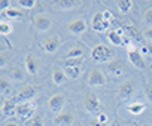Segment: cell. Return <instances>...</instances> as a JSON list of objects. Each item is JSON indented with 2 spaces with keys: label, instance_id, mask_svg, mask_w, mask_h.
<instances>
[{
  "label": "cell",
  "instance_id": "8fae6325",
  "mask_svg": "<svg viewBox=\"0 0 152 126\" xmlns=\"http://www.w3.org/2000/svg\"><path fill=\"white\" fill-rule=\"evenodd\" d=\"M33 27L37 31H48L51 28V19L43 15H37L36 18H33Z\"/></svg>",
  "mask_w": 152,
  "mask_h": 126
},
{
  "label": "cell",
  "instance_id": "d4e9b609",
  "mask_svg": "<svg viewBox=\"0 0 152 126\" xmlns=\"http://www.w3.org/2000/svg\"><path fill=\"white\" fill-rule=\"evenodd\" d=\"M2 15L3 17H6V18H9V19H20L21 17H23V14L20 12V11H15V9H8L6 12H2Z\"/></svg>",
  "mask_w": 152,
  "mask_h": 126
},
{
  "label": "cell",
  "instance_id": "83f0119b",
  "mask_svg": "<svg viewBox=\"0 0 152 126\" xmlns=\"http://www.w3.org/2000/svg\"><path fill=\"white\" fill-rule=\"evenodd\" d=\"M12 31V25L9 24V22H6V21H2L0 22V34L2 36H6V34H9Z\"/></svg>",
  "mask_w": 152,
  "mask_h": 126
},
{
  "label": "cell",
  "instance_id": "ab89813d",
  "mask_svg": "<svg viewBox=\"0 0 152 126\" xmlns=\"http://www.w3.org/2000/svg\"><path fill=\"white\" fill-rule=\"evenodd\" d=\"M3 126H18V125H17V123H14V122H6Z\"/></svg>",
  "mask_w": 152,
  "mask_h": 126
},
{
  "label": "cell",
  "instance_id": "3957f363",
  "mask_svg": "<svg viewBox=\"0 0 152 126\" xmlns=\"http://www.w3.org/2000/svg\"><path fill=\"white\" fill-rule=\"evenodd\" d=\"M84 105L87 108L88 113L91 114H100L102 113V105H100V101L99 98L94 95V94H87L85 95V99H84Z\"/></svg>",
  "mask_w": 152,
  "mask_h": 126
},
{
  "label": "cell",
  "instance_id": "9c48e42d",
  "mask_svg": "<svg viewBox=\"0 0 152 126\" xmlns=\"http://www.w3.org/2000/svg\"><path fill=\"white\" fill-rule=\"evenodd\" d=\"M106 68H107L109 74H112L115 77L116 76H122V73H124V64H122L121 59H112V61H109Z\"/></svg>",
  "mask_w": 152,
  "mask_h": 126
},
{
  "label": "cell",
  "instance_id": "ba28073f",
  "mask_svg": "<svg viewBox=\"0 0 152 126\" xmlns=\"http://www.w3.org/2000/svg\"><path fill=\"white\" fill-rule=\"evenodd\" d=\"M106 83V77L100 70H93L88 76V85L93 88H102Z\"/></svg>",
  "mask_w": 152,
  "mask_h": 126
},
{
  "label": "cell",
  "instance_id": "8992f818",
  "mask_svg": "<svg viewBox=\"0 0 152 126\" xmlns=\"http://www.w3.org/2000/svg\"><path fill=\"white\" fill-rule=\"evenodd\" d=\"M36 88L33 86V85H27V86H24L18 94H17V101H20L21 104L23 102H28V101H31L34 96H36Z\"/></svg>",
  "mask_w": 152,
  "mask_h": 126
},
{
  "label": "cell",
  "instance_id": "5bb4252c",
  "mask_svg": "<svg viewBox=\"0 0 152 126\" xmlns=\"http://www.w3.org/2000/svg\"><path fill=\"white\" fill-rule=\"evenodd\" d=\"M122 37H124V30L118 28V30H112L107 33V39L112 45L115 46H121L122 45Z\"/></svg>",
  "mask_w": 152,
  "mask_h": 126
},
{
  "label": "cell",
  "instance_id": "30bf717a",
  "mask_svg": "<svg viewBox=\"0 0 152 126\" xmlns=\"http://www.w3.org/2000/svg\"><path fill=\"white\" fill-rule=\"evenodd\" d=\"M60 46V39L57 36H51V37H46L43 42H42V48L45 52L48 53H54Z\"/></svg>",
  "mask_w": 152,
  "mask_h": 126
},
{
  "label": "cell",
  "instance_id": "f35d334b",
  "mask_svg": "<svg viewBox=\"0 0 152 126\" xmlns=\"http://www.w3.org/2000/svg\"><path fill=\"white\" fill-rule=\"evenodd\" d=\"M91 126H106V125H104V123H102V122H99V120L96 119V120H93V122H91Z\"/></svg>",
  "mask_w": 152,
  "mask_h": 126
},
{
  "label": "cell",
  "instance_id": "44dd1931",
  "mask_svg": "<svg viewBox=\"0 0 152 126\" xmlns=\"http://www.w3.org/2000/svg\"><path fill=\"white\" fill-rule=\"evenodd\" d=\"M57 5H58L60 9H72V8L78 6L79 2H76V0H58Z\"/></svg>",
  "mask_w": 152,
  "mask_h": 126
},
{
  "label": "cell",
  "instance_id": "7a4b0ae2",
  "mask_svg": "<svg viewBox=\"0 0 152 126\" xmlns=\"http://www.w3.org/2000/svg\"><path fill=\"white\" fill-rule=\"evenodd\" d=\"M34 110H36V104L31 102V101H28V102L18 104L17 105V110H15V114L20 119H23V120H31Z\"/></svg>",
  "mask_w": 152,
  "mask_h": 126
},
{
  "label": "cell",
  "instance_id": "5b68a950",
  "mask_svg": "<svg viewBox=\"0 0 152 126\" xmlns=\"http://www.w3.org/2000/svg\"><path fill=\"white\" fill-rule=\"evenodd\" d=\"M134 82L131 80H127V82H122L118 88V99H128L133 94H134Z\"/></svg>",
  "mask_w": 152,
  "mask_h": 126
},
{
  "label": "cell",
  "instance_id": "7402d4cb",
  "mask_svg": "<svg viewBox=\"0 0 152 126\" xmlns=\"http://www.w3.org/2000/svg\"><path fill=\"white\" fill-rule=\"evenodd\" d=\"M116 5H118V9H119L121 14H127V12H130V9L133 6V2L131 0H118Z\"/></svg>",
  "mask_w": 152,
  "mask_h": 126
},
{
  "label": "cell",
  "instance_id": "74e56055",
  "mask_svg": "<svg viewBox=\"0 0 152 126\" xmlns=\"http://www.w3.org/2000/svg\"><path fill=\"white\" fill-rule=\"evenodd\" d=\"M145 36H146L149 40H152V27H149V28L145 31Z\"/></svg>",
  "mask_w": 152,
  "mask_h": 126
},
{
  "label": "cell",
  "instance_id": "ac0fdd59",
  "mask_svg": "<svg viewBox=\"0 0 152 126\" xmlns=\"http://www.w3.org/2000/svg\"><path fill=\"white\" fill-rule=\"evenodd\" d=\"M72 122H73V117L67 113H60L54 117L55 125H72Z\"/></svg>",
  "mask_w": 152,
  "mask_h": 126
},
{
  "label": "cell",
  "instance_id": "d6986e66",
  "mask_svg": "<svg viewBox=\"0 0 152 126\" xmlns=\"http://www.w3.org/2000/svg\"><path fill=\"white\" fill-rule=\"evenodd\" d=\"M82 56H84L82 48H72L66 53V59H76V58H82Z\"/></svg>",
  "mask_w": 152,
  "mask_h": 126
},
{
  "label": "cell",
  "instance_id": "484cf974",
  "mask_svg": "<svg viewBox=\"0 0 152 126\" xmlns=\"http://www.w3.org/2000/svg\"><path fill=\"white\" fill-rule=\"evenodd\" d=\"M64 79H66L64 71H61V70H55V71L52 73V82H54L55 85H61V83L64 82Z\"/></svg>",
  "mask_w": 152,
  "mask_h": 126
},
{
  "label": "cell",
  "instance_id": "f1b7e54d",
  "mask_svg": "<svg viewBox=\"0 0 152 126\" xmlns=\"http://www.w3.org/2000/svg\"><path fill=\"white\" fill-rule=\"evenodd\" d=\"M18 3H20V6L24 8V9H33L34 5H36L34 0H18Z\"/></svg>",
  "mask_w": 152,
  "mask_h": 126
},
{
  "label": "cell",
  "instance_id": "4dcf8cb0",
  "mask_svg": "<svg viewBox=\"0 0 152 126\" xmlns=\"http://www.w3.org/2000/svg\"><path fill=\"white\" fill-rule=\"evenodd\" d=\"M145 96L148 98V101L152 102V83H146L145 85Z\"/></svg>",
  "mask_w": 152,
  "mask_h": 126
},
{
  "label": "cell",
  "instance_id": "52a82bcc",
  "mask_svg": "<svg viewBox=\"0 0 152 126\" xmlns=\"http://www.w3.org/2000/svg\"><path fill=\"white\" fill-rule=\"evenodd\" d=\"M64 102H66L64 95H61V94H55V95H52V96L49 98V101H48V107H49V110H51L52 113H58V114H60V111H61L63 107H64Z\"/></svg>",
  "mask_w": 152,
  "mask_h": 126
},
{
  "label": "cell",
  "instance_id": "d6a6232c",
  "mask_svg": "<svg viewBox=\"0 0 152 126\" xmlns=\"http://www.w3.org/2000/svg\"><path fill=\"white\" fill-rule=\"evenodd\" d=\"M145 22L148 25H152V8H149L146 12H145Z\"/></svg>",
  "mask_w": 152,
  "mask_h": 126
},
{
  "label": "cell",
  "instance_id": "603a6c76",
  "mask_svg": "<svg viewBox=\"0 0 152 126\" xmlns=\"http://www.w3.org/2000/svg\"><path fill=\"white\" fill-rule=\"evenodd\" d=\"M64 74L70 79H76V77H79L81 74V67H66L64 68Z\"/></svg>",
  "mask_w": 152,
  "mask_h": 126
},
{
  "label": "cell",
  "instance_id": "ffe728a7",
  "mask_svg": "<svg viewBox=\"0 0 152 126\" xmlns=\"http://www.w3.org/2000/svg\"><path fill=\"white\" fill-rule=\"evenodd\" d=\"M9 77L17 80V82H21L24 79V74H23V70L20 67H11L9 68Z\"/></svg>",
  "mask_w": 152,
  "mask_h": 126
},
{
  "label": "cell",
  "instance_id": "e0dca14e",
  "mask_svg": "<svg viewBox=\"0 0 152 126\" xmlns=\"http://www.w3.org/2000/svg\"><path fill=\"white\" fill-rule=\"evenodd\" d=\"M15 110H17V105L12 99H8V98L3 99V102H2V114L3 116H11L15 113Z\"/></svg>",
  "mask_w": 152,
  "mask_h": 126
},
{
  "label": "cell",
  "instance_id": "cb8c5ba5",
  "mask_svg": "<svg viewBox=\"0 0 152 126\" xmlns=\"http://www.w3.org/2000/svg\"><path fill=\"white\" fill-rule=\"evenodd\" d=\"M143 110H145V105L142 102H133V104L128 105V111L131 114H136V116L140 114V113H143Z\"/></svg>",
  "mask_w": 152,
  "mask_h": 126
},
{
  "label": "cell",
  "instance_id": "f546056e",
  "mask_svg": "<svg viewBox=\"0 0 152 126\" xmlns=\"http://www.w3.org/2000/svg\"><path fill=\"white\" fill-rule=\"evenodd\" d=\"M0 91H2L3 94H6L8 91H11V83H9L6 79H2V80H0Z\"/></svg>",
  "mask_w": 152,
  "mask_h": 126
},
{
  "label": "cell",
  "instance_id": "1f68e13d",
  "mask_svg": "<svg viewBox=\"0 0 152 126\" xmlns=\"http://www.w3.org/2000/svg\"><path fill=\"white\" fill-rule=\"evenodd\" d=\"M30 126H45V125H43V120H42L40 116H34L30 120Z\"/></svg>",
  "mask_w": 152,
  "mask_h": 126
},
{
  "label": "cell",
  "instance_id": "7c38bea8",
  "mask_svg": "<svg viewBox=\"0 0 152 126\" xmlns=\"http://www.w3.org/2000/svg\"><path fill=\"white\" fill-rule=\"evenodd\" d=\"M128 59L130 62L139 70H145L146 64H145V61H143V56L139 50H134V52H128Z\"/></svg>",
  "mask_w": 152,
  "mask_h": 126
},
{
  "label": "cell",
  "instance_id": "e575fe53",
  "mask_svg": "<svg viewBox=\"0 0 152 126\" xmlns=\"http://www.w3.org/2000/svg\"><path fill=\"white\" fill-rule=\"evenodd\" d=\"M102 14H103V18H104V19H106L107 22H112V21H113V15H112V12H110L109 9L103 11Z\"/></svg>",
  "mask_w": 152,
  "mask_h": 126
},
{
  "label": "cell",
  "instance_id": "60d3db41",
  "mask_svg": "<svg viewBox=\"0 0 152 126\" xmlns=\"http://www.w3.org/2000/svg\"><path fill=\"white\" fill-rule=\"evenodd\" d=\"M110 126H119V125H118V122H113V123H112Z\"/></svg>",
  "mask_w": 152,
  "mask_h": 126
},
{
  "label": "cell",
  "instance_id": "836d02e7",
  "mask_svg": "<svg viewBox=\"0 0 152 126\" xmlns=\"http://www.w3.org/2000/svg\"><path fill=\"white\" fill-rule=\"evenodd\" d=\"M0 9H2V12H6L8 9H11V2L9 0H0Z\"/></svg>",
  "mask_w": 152,
  "mask_h": 126
},
{
  "label": "cell",
  "instance_id": "8d00e7d4",
  "mask_svg": "<svg viewBox=\"0 0 152 126\" xmlns=\"http://www.w3.org/2000/svg\"><path fill=\"white\" fill-rule=\"evenodd\" d=\"M6 62H8L6 55H5V52H2V53H0V67H5V66H6Z\"/></svg>",
  "mask_w": 152,
  "mask_h": 126
},
{
  "label": "cell",
  "instance_id": "4fadbf2b",
  "mask_svg": "<svg viewBox=\"0 0 152 126\" xmlns=\"http://www.w3.org/2000/svg\"><path fill=\"white\" fill-rule=\"evenodd\" d=\"M67 28H69V31L73 33V34H81V33L85 31L87 24H85L84 19H75V21H72V22L67 25Z\"/></svg>",
  "mask_w": 152,
  "mask_h": 126
},
{
  "label": "cell",
  "instance_id": "2e32d148",
  "mask_svg": "<svg viewBox=\"0 0 152 126\" xmlns=\"http://www.w3.org/2000/svg\"><path fill=\"white\" fill-rule=\"evenodd\" d=\"M24 62H26V68H27V71H28V74H37V71H39V64H37V59L36 58H33L31 55H27L26 56V59H24Z\"/></svg>",
  "mask_w": 152,
  "mask_h": 126
},
{
  "label": "cell",
  "instance_id": "4316f807",
  "mask_svg": "<svg viewBox=\"0 0 152 126\" xmlns=\"http://www.w3.org/2000/svg\"><path fill=\"white\" fill-rule=\"evenodd\" d=\"M63 66L64 68L66 67H81V62H82V58H76V59H63Z\"/></svg>",
  "mask_w": 152,
  "mask_h": 126
},
{
  "label": "cell",
  "instance_id": "6da1fadb",
  "mask_svg": "<svg viewBox=\"0 0 152 126\" xmlns=\"http://www.w3.org/2000/svg\"><path fill=\"white\" fill-rule=\"evenodd\" d=\"M91 58L94 59V62L97 64H103V62H109L112 61V50L104 46V45H97L91 49Z\"/></svg>",
  "mask_w": 152,
  "mask_h": 126
},
{
  "label": "cell",
  "instance_id": "d590c367",
  "mask_svg": "<svg viewBox=\"0 0 152 126\" xmlns=\"http://www.w3.org/2000/svg\"><path fill=\"white\" fill-rule=\"evenodd\" d=\"M97 120L106 125V122H107V114H106V113H100V114L97 116Z\"/></svg>",
  "mask_w": 152,
  "mask_h": 126
},
{
  "label": "cell",
  "instance_id": "b9f144b4",
  "mask_svg": "<svg viewBox=\"0 0 152 126\" xmlns=\"http://www.w3.org/2000/svg\"><path fill=\"white\" fill-rule=\"evenodd\" d=\"M151 56H152V53H151Z\"/></svg>",
  "mask_w": 152,
  "mask_h": 126
},
{
  "label": "cell",
  "instance_id": "9a60e30c",
  "mask_svg": "<svg viewBox=\"0 0 152 126\" xmlns=\"http://www.w3.org/2000/svg\"><path fill=\"white\" fill-rule=\"evenodd\" d=\"M124 31H125V33L128 34V37L133 39L134 42H142V31H140L136 25L127 24V25H124Z\"/></svg>",
  "mask_w": 152,
  "mask_h": 126
},
{
  "label": "cell",
  "instance_id": "277c9868",
  "mask_svg": "<svg viewBox=\"0 0 152 126\" xmlns=\"http://www.w3.org/2000/svg\"><path fill=\"white\" fill-rule=\"evenodd\" d=\"M91 27H93L94 31H97V33H103V31L109 30L110 22H107V21L103 18V14L99 12V14H96V15L93 17V19H91Z\"/></svg>",
  "mask_w": 152,
  "mask_h": 126
}]
</instances>
